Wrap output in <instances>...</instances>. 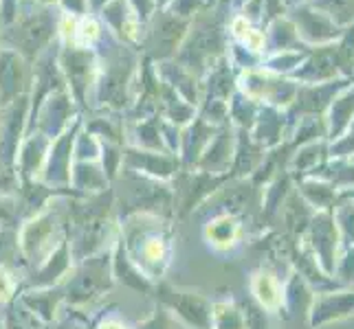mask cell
I'll list each match as a JSON object with an SVG mask.
<instances>
[{
	"instance_id": "cell-1",
	"label": "cell",
	"mask_w": 354,
	"mask_h": 329,
	"mask_svg": "<svg viewBox=\"0 0 354 329\" xmlns=\"http://www.w3.org/2000/svg\"><path fill=\"white\" fill-rule=\"evenodd\" d=\"M51 35H53V18L48 16V11H33V14L20 18L18 27L7 38L16 51H22L24 55H35L51 40Z\"/></svg>"
},
{
	"instance_id": "cell-6",
	"label": "cell",
	"mask_w": 354,
	"mask_h": 329,
	"mask_svg": "<svg viewBox=\"0 0 354 329\" xmlns=\"http://www.w3.org/2000/svg\"><path fill=\"white\" fill-rule=\"evenodd\" d=\"M317 5L326 11L324 16H330L341 24L354 20V0H319Z\"/></svg>"
},
{
	"instance_id": "cell-4",
	"label": "cell",
	"mask_w": 354,
	"mask_h": 329,
	"mask_svg": "<svg viewBox=\"0 0 354 329\" xmlns=\"http://www.w3.org/2000/svg\"><path fill=\"white\" fill-rule=\"evenodd\" d=\"M24 83V64L16 53H3L0 55V97L3 103L20 92Z\"/></svg>"
},
{
	"instance_id": "cell-9",
	"label": "cell",
	"mask_w": 354,
	"mask_h": 329,
	"mask_svg": "<svg viewBox=\"0 0 354 329\" xmlns=\"http://www.w3.org/2000/svg\"><path fill=\"white\" fill-rule=\"evenodd\" d=\"M40 3H53V0H40Z\"/></svg>"
},
{
	"instance_id": "cell-2",
	"label": "cell",
	"mask_w": 354,
	"mask_h": 329,
	"mask_svg": "<svg viewBox=\"0 0 354 329\" xmlns=\"http://www.w3.org/2000/svg\"><path fill=\"white\" fill-rule=\"evenodd\" d=\"M185 29V22L176 20L174 16H161L156 18L152 33H150V48L158 55V57H165L169 55L176 48L178 40L183 38V31Z\"/></svg>"
},
{
	"instance_id": "cell-3",
	"label": "cell",
	"mask_w": 354,
	"mask_h": 329,
	"mask_svg": "<svg viewBox=\"0 0 354 329\" xmlns=\"http://www.w3.org/2000/svg\"><path fill=\"white\" fill-rule=\"evenodd\" d=\"M163 301L167 303L169 308H174L183 319H185L189 325L196 327H207V319H209V312H207V303L203 299H196L192 295H185V292H174L165 288Z\"/></svg>"
},
{
	"instance_id": "cell-8",
	"label": "cell",
	"mask_w": 354,
	"mask_h": 329,
	"mask_svg": "<svg viewBox=\"0 0 354 329\" xmlns=\"http://www.w3.org/2000/svg\"><path fill=\"white\" fill-rule=\"evenodd\" d=\"M64 3L71 11H84V7H86V0H64Z\"/></svg>"
},
{
	"instance_id": "cell-7",
	"label": "cell",
	"mask_w": 354,
	"mask_h": 329,
	"mask_svg": "<svg viewBox=\"0 0 354 329\" xmlns=\"http://www.w3.org/2000/svg\"><path fill=\"white\" fill-rule=\"evenodd\" d=\"M11 185H14V176H11V172H7V169L0 165V191L9 189Z\"/></svg>"
},
{
	"instance_id": "cell-5",
	"label": "cell",
	"mask_w": 354,
	"mask_h": 329,
	"mask_svg": "<svg viewBox=\"0 0 354 329\" xmlns=\"http://www.w3.org/2000/svg\"><path fill=\"white\" fill-rule=\"evenodd\" d=\"M62 64L68 72V79L75 88V94L82 99L84 88L88 86V77H91V55L86 51H66L62 57Z\"/></svg>"
},
{
	"instance_id": "cell-10",
	"label": "cell",
	"mask_w": 354,
	"mask_h": 329,
	"mask_svg": "<svg viewBox=\"0 0 354 329\" xmlns=\"http://www.w3.org/2000/svg\"><path fill=\"white\" fill-rule=\"evenodd\" d=\"M95 3H97V5H100V3H104V0H95Z\"/></svg>"
}]
</instances>
